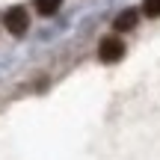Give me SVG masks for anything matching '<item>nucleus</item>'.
<instances>
[{
  "instance_id": "nucleus-1",
  "label": "nucleus",
  "mask_w": 160,
  "mask_h": 160,
  "mask_svg": "<svg viewBox=\"0 0 160 160\" xmlns=\"http://www.w3.org/2000/svg\"><path fill=\"white\" fill-rule=\"evenodd\" d=\"M3 24H6V30H9L12 36H24V33H27V27H30L27 9H21V6H12V9L3 15Z\"/></svg>"
},
{
  "instance_id": "nucleus-2",
  "label": "nucleus",
  "mask_w": 160,
  "mask_h": 160,
  "mask_svg": "<svg viewBox=\"0 0 160 160\" xmlns=\"http://www.w3.org/2000/svg\"><path fill=\"white\" fill-rule=\"evenodd\" d=\"M98 57H101V62H119L125 57V42L116 39V36H107L98 48Z\"/></svg>"
},
{
  "instance_id": "nucleus-3",
  "label": "nucleus",
  "mask_w": 160,
  "mask_h": 160,
  "mask_svg": "<svg viewBox=\"0 0 160 160\" xmlns=\"http://www.w3.org/2000/svg\"><path fill=\"white\" fill-rule=\"evenodd\" d=\"M137 18H139V15H137L133 9H125L122 15H116L113 27L119 30V33H128V30H133V27H137Z\"/></svg>"
},
{
  "instance_id": "nucleus-4",
  "label": "nucleus",
  "mask_w": 160,
  "mask_h": 160,
  "mask_svg": "<svg viewBox=\"0 0 160 160\" xmlns=\"http://www.w3.org/2000/svg\"><path fill=\"white\" fill-rule=\"evenodd\" d=\"M59 6H62V0H36V9H39V15H53Z\"/></svg>"
},
{
  "instance_id": "nucleus-5",
  "label": "nucleus",
  "mask_w": 160,
  "mask_h": 160,
  "mask_svg": "<svg viewBox=\"0 0 160 160\" xmlns=\"http://www.w3.org/2000/svg\"><path fill=\"white\" fill-rule=\"evenodd\" d=\"M142 12L148 18H160V0H142Z\"/></svg>"
}]
</instances>
